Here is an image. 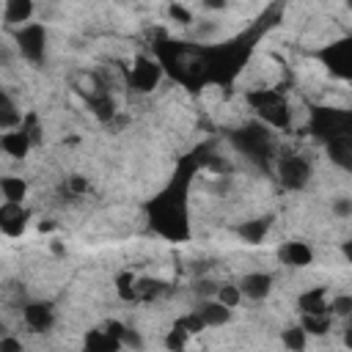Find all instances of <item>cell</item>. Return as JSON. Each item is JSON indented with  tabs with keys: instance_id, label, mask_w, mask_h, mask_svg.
<instances>
[{
	"instance_id": "cell-1",
	"label": "cell",
	"mask_w": 352,
	"mask_h": 352,
	"mask_svg": "<svg viewBox=\"0 0 352 352\" xmlns=\"http://www.w3.org/2000/svg\"><path fill=\"white\" fill-rule=\"evenodd\" d=\"M311 173L314 168L302 154H283L278 160V182L286 190H302L311 182Z\"/></svg>"
},
{
	"instance_id": "cell-2",
	"label": "cell",
	"mask_w": 352,
	"mask_h": 352,
	"mask_svg": "<svg viewBox=\"0 0 352 352\" xmlns=\"http://www.w3.org/2000/svg\"><path fill=\"white\" fill-rule=\"evenodd\" d=\"M160 80H162L160 63H154V60L146 58V55H138V58L132 60V66H129V85H132L138 94L154 91V88L160 85Z\"/></svg>"
},
{
	"instance_id": "cell-3",
	"label": "cell",
	"mask_w": 352,
	"mask_h": 352,
	"mask_svg": "<svg viewBox=\"0 0 352 352\" xmlns=\"http://www.w3.org/2000/svg\"><path fill=\"white\" fill-rule=\"evenodd\" d=\"M44 41H47V33L41 25H25L19 28L16 33V47H19V55L30 63H38L44 58Z\"/></svg>"
},
{
	"instance_id": "cell-4",
	"label": "cell",
	"mask_w": 352,
	"mask_h": 352,
	"mask_svg": "<svg viewBox=\"0 0 352 352\" xmlns=\"http://www.w3.org/2000/svg\"><path fill=\"white\" fill-rule=\"evenodd\" d=\"M239 292H242L245 300L261 302V300H267L270 292H272V275L264 272V270L248 272V275H242V280H239Z\"/></svg>"
},
{
	"instance_id": "cell-5",
	"label": "cell",
	"mask_w": 352,
	"mask_h": 352,
	"mask_svg": "<svg viewBox=\"0 0 352 352\" xmlns=\"http://www.w3.org/2000/svg\"><path fill=\"white\" fill-rule=\"evenodd\" d=\"M22 322L33 333H47L55 324V308L50 302H28L22 308Z\"/></svg>"
},
{
	"instance_id": "cell-6",
	"label": "cell",
	"mask_w": 352,
	"mask_h": 352,
	"mask_svg": "<svg viewBox=\"0 0 352 352\" xmlns=\"http://www.w3.org/2000/svg\"><path fill=\"white\" fill-rule=\"evenodd\" d=\"M195 314L204 319V324H206V327H223V324H228V322H231V308H228V305H223V302H220V300H214V297L198 300V302H195Z\"/></svg>"
},
{
	"instance_id": "cell-7",
	"label": "cell",
	"mask_w": 352,
	"mask_h": 352,
	"mask_svg": "<svg viewBox=\"0 0 352 352\" xmlns=\"http://www.w3.org/2000/svg\"><path fill=\"white\" fill-rule=\"evenodd\" d=\"M30 146H33V138H30V132H28L25 126H19V129H8V132L0 135V148H3V154L14 157V160L28 157Z\"/></svg>"
},
{
	"instance_id": "cell-8",
	"label": "cell",
	"mask_w": 352,
	"mask_h": 352,
	"mask_svg": "<svg viewBox=\"0 0 352 352\" xmlns=\"http://www.w3.org/2000/svg\"><path fill=\"white\" fill-rule=\"evenodd\" d=\"M278 258L286 267H308L314 261V248L302 239H292V242H283L278 248Z\"/></svg>"
},
{
	"instance_id": "cell-9",
	"label": "cell",
	"mask_w": 352,
	"mask_h": 352,
	"mask_svg": "<svg viewBox=\"0 0 352 352\" xmlns=\"http://www.w3.org/2000/svg\"><path fill=\"white\" fill-rule=\"evenodd\" d=\"M297 308H300V314H311V316L330 314V297H327V289H324V286L305 289V292L297 297Z\"/></svg>"
},
{
	"instance_id": "cell-10",
	"label": "cell",
	"mask_w": 352,
	"mask_h": 352,
	"mask_svg": "<svg viewBox=\"0 0 352 352\" xmlns=\"http://www.w3.org/2000/svg\"><path fill=\"white\" fill-rule=\"evenodd\" d=\"M28 226V212L22 204H3L0 206V231L6 236H19Z\"/></svg>"
},
{
	"instance_id": "cell-11",
	"label": "cell",
	"mask_w": 352,
	"mask_h": 352,
	"mask_svg": "<svg viewBox=\"0 0 352 352\" xmlns=\"http://www.w3.org/2000/svg\"><path fill=\"white\" fill-rule=\"evenodd\" d=\"M36 14V6L30 0H6L3 3V22L6 25H28L30 16Z\"/></svg>"
},
{
	"instance_id": "cell-12",
	"label": "cell",
	"mask_w": 352,
	"mask_h": 352,
	"mask_svg": "<svg viewBox=\"0 0 352 352\" xmlns=\"http://www.w3.org/2000/svg\"><path fill=\"white\" fill-rule=\"evenodd\" d=\"M118 349H121V341L113 338L104 327L91 330L85 336V344H82V352H118Z\"/></svg>"
},
{
	"instance_id": "cell-13",
	"label": "cell",
	"mask_w": 352,
	"mask_h": 352,
	"mask_svg": "<svg viewBox=\"0 0 352 352\" xmlns=\"http://www.w3.org/2000/svg\"><path fill=\"white\" fill-rule=\"evenodd\" d=\"M22 126V113L14 102V96L8 91H3L0 96V129L8 132V129H19Z\"/></svg>"
},
{
	"instance_id": "cell-14",
	"label": "cell",
	"mask_w": 352,
	"mask_h": 352,
	"mask_svg": "<svg viewBox=\"0 0 352 352\" xmlns=\"http://www.w3.org/2000/svg\"><path fill=\"white\" fill-rule=\"evenodd\" d=\"M3 204H25L28 198V182L22 176H3L0 179Z\"/></svg>"
},
{
	"instance_id": "cell-15",
	"label": "cell",
	"mask_w": 352,
	"mask_h": 352,
	"mask_svg": "<svg viewBox=\"0 0 352 352\" xmlns=\"http://www.w3.org/2000/svg\"><path fill=\"white\" fill-rule=\"evenodd\" d=\"M267 231H270V217H253V220H245V223L239 226V236H242V242H248V245L264 242Z\"/></svg>"
},
{
	"instance_id": "cell-16",
	"label": "cell",
	"mask_w": 352,
	"mask_h": 352,
	"mask_svg": "<svg viewBox=\"0 0 352 352\" xmlns=\"http://www.w3.org/2000/svg\"><path fill=\"white\" fill-rule=\"evenodd\" d=\"M327 151H330V160H333L336 165H341V168H352V138H349V135L333 138L330 146H327Z\"/></svg>"
},
{
	"instance_id": "cell-17",
	"label": "cell",
	"mask_w": 352,
	"mask_h": 352,
	"mask_svg": "<svg viewBox=\"0 0 352 352\" xmlns=\"http://www.w3.org/2000/svg\"><path fill=\"white\" fill-rule=\"evenodd\" d=\"M280 341L286 346V352H302L308 346V333L302 324H289L283 333H280Z\"/></svg>"
},
{
	"instance_id": "cell-18",
	"label": "cell",
	"mask_w": 352,
	"mask_h": 352,
	"mask_svg": "<svg viewBox=\"0 0 352 352\" xmlns=\"http://www.w3.org/2000/svg\"><path fill=\"white\" fill-rule=\"evenodd\" d=\"M116 292L126 302H138V275L135 272H118L116 275Z\"/></svg>"
},
{
	"instance_id": "cell-19",
	"label": "cell",
	"mask_w": 352,
	"mask_h": 352,
	"mask_svg": "<svg viewBox=\"0 0 352 352\" xmlns=\"http://www.w3.org/2000/svg\"><path fill=\"white\" fill-rule=\"evenodd\" d=\"M214 300H220L223 305H228L231 311L242 302V292H239V283H228V280H223V283H217V292H214Z\"/></svg>"
},
{
	"instance_id": "cell-20",
	"label": "cell",
	"mask_w": 352,
	"mask_h": 352,
	"mask_svg": "<svg viewBox=\"0 0 352 352\" xmlns=\"http://www.w3.org/2000/svg\"><path fill=\"white\" fill-rule=\"evenodd\" d=\"M330 319H333V314H322V316L302 314L300 324L305 327V333H308V336H324V333L330 330Z\"/></svg>"
},
{
	"instance_id": "cell-21",
	"label": "cell",
	"mask_w": 352,
	"mask_h": 352,
	"mask_svg": "<svg viewBox=\"0 0 352 352\" xmlns=\"http://www.w3.org/2000/svg\"><path fill=\"white\" fill-rule=\"evenodd\" d=\"M187 341H190V336H187L179 324H173V327L165 333V338H162V344H165L168 352H184V349H187Z\"/></svg>"
},
{
	"instance_id": "cell-22",
	"label": "cell",
	"mask_w": 352,
	"mask_h": 352,
	"mask_svg": "<svg viewBox=\"0 0 352 352\" xmlns=\"http://www.w3.org/2000/svg\"><path fill=\"white\" fill-rule=\"evenodd\" d=\"M173 324H179V327H182V330H184L187 336H198V333H204V330H206V324H204V319H201V316L195 314V308H192L190 314L179 316V319H176Z\"/></svg>"
},
{
	"instance_id": "cell-23",
	"label": "cell",
	"mask_w": 352,
	"mask_h": 352,
	"mask_svg": "<svg viewBox=\"0 0 352 352\" xmlns=\"http://www.w3.org/2000/svg\"><path fill=\"white\" fill-rule=\"evenodd\" d=\"M162 292V280H151V278H138V302H148Z\"/></svg>"
},
{
	"instance_id": "cell-24",
	"label": "cell",
	"mask_w": 352,
	"mask_h": 352,
	"mask_svg": "<svg viewBox=\"0 0 352 352\" xmlns=\"http://www.w3.org/2000/svg\"><path fill=\"white\" fill-rule=\"evenodd\" d=\"M330 314L338 319H352V294H336L330 300Z\"/></svg>"
},
{
	"instance_id": "cell-25",
	"label": "cell",
	"mask_w": 352,
	"mask_h": 352,
	"mask_svg": "<svg viewBox=\"0 0 352 352\" xmlns=\"http://www.w3.org/2000/svg\"><path fill=\"white\" fill-rule=\"evenodd\" d=\"M121 346H126V349H132V352H140V349H143V336H140L135 327L126 324V330H124V336H121Z\"/></svg>"
},
{
	"instance_id": "cell-26",
	"label": "cell",
	"mask_w": 352,
	"mask_h": 352,
	"mask_svg": "<svg viewBox=\"0 0 352 352\" xmlns=\"http://www.w3.org/2000/svg\"><path fill=\"white\" fill-rule=\"evenodd\" d=\"M330 209H333L336 217H352V198L349 195H336Z\"/></svg>"
},
{
	"instance_id": "cell-27",
	"label": "cell",
	"mask_w": 352,
	"mask_h": 352,
	"mask_svg": "<svg viewBox=\"0 0 352 352\" xmlns=\"http://www.w3.org/2000/svg\"><path fill=\"white\" fill-rule=\"evenodd\" d=\"M168 16H170L173 22H179V25H190V22H192V14H190V8L179 6V3L168 6Z\"/></svg>"
},
{
	"instance_id": "cell-28",
	"label": "cell",
	"mask_w": 352,
	"mask_h": 352,
	"mask_svg": "<svg viewBox=\"0 0 352 352\" xmlns=\"http://www.w3.org/2000/svg\"><path fill=\"white\" fill-rule=\"evenodd\" d=\"M66 184H69V190H72L74 195H85V192L91 190L88 179H82V176H77V173H74V176H69V182H66Z\"/></svg>"
},
{
	"instance_id": "cell-29",
	"label": "cell",
	"mask_w": 352,
	"mask_h": 352,
	"mask_svg": "<svg viewBox=\"0 0 352 352\" xmlns=\"http://www.w3.org/2000/svg\"><path fill=\"white\" fill-rule=\"evenodd\" d=\"M0 352H25V346L16 336H3L0 338Z\"/></svg>"
},
{
	"instance_id": "cell-30",
	"label": "cell",
	"mask_w": 352,
	"mask_h": 352,
	"mask_svg": "<svg viewBox=\"0 0 352 352\" xmlns=\"http://www.w3.org/2000/svg\"><path fill=\"white\" fill-rule=\"evenodd\" d=\"M341 341H344L346 349H352V319L344 322V336H341Z\"/></svg>"
},
{
	"instance_id": "cell-31",
	"label": "cell",
	"mask_w": 352,
	"mask_h": 352,
	"mask_svg": "<svg viewBox=\"0 0 352 352\" xmlns=\"http://www.w3.org/2000/svg\"><path fill=\"white\" fill-rule=\"evenodd\" d=\"M341 256L352 264V239H346V242H341Z\"/></svg>"
},
{
	"instance_id": "cell-32",
	"label": "cell",
	"mask_w": 352,
	"mask_h": 352,
	"mask_svg": "<svg viewBox=\"0 0 352 352\" xmlns=\"http://www.w3.org/2000/svg\"><path fill=\"white\" fill-rule=\"evenodd\" d=\"M346 11H349V14H352V0H349V3H346Z\"/></svg>"
}]
</instances>
